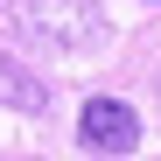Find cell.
<instances>
[{
  "instance_id": "obj_2",
  "label": "cell",
  "mask_w": 161,
  "mask_h": 161,
  "mask_svg": "<svg viewBox=\"0 0 161 161\" xmlns=\"http://www.w3.org/2000/svg\"><path fill=\"white\" fill-rule=\"evenodd\" d=\"M77 140H84L91 154H133V147H140V112H133L126 98H84Z\"/></svg>"
},
{
  "instance_id": "obj_1",
  "label": "cell",
  "mask_w": 161,
  "mask_h": 161,
  "mask_svg": "<svg viewBox=\"0 0 161 161\" xmlns=\"http://www.w3.org/2000/svg\"><path fill=\"white\" fill-rule=\"evenodd\" d=\"M14 28L42 49H91L105 35V21L91 0H14Z\"/></svg>"
},
{
  "instance_id": "obj_3",
  "label": "cell",
  "mask_w": 161,
  "mask_h": 161,
  "mask_svg": "<svg viewBox=\"0 0 161 161\" xmlns=\"http://www.w3.org/2000/svg\"><path fill=\"white\" fill-rule=\"evenodd\" d=\"M0 105H14V112H42L49 105V91L35 84L21 63H7V49H0Z\"/></svg>"
}]
</instances>
